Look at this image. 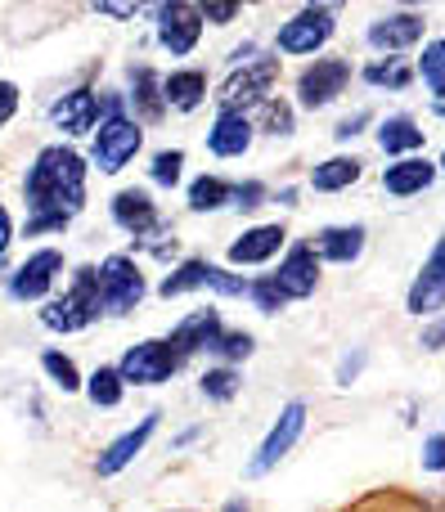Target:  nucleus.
I'll use <instances>...</instances> for the list:
<instances>
[{"label":"nucleus","mask_w":445,"mask_h":512,"mask_svg":"<svg viewBox=\"0 0 445 512\" xmlns=\"http://www.w3.org/2000/svg\"><path fill=\"white\" fill-rule=\"evenodd\" d=\"M86 203V162L72 149H45L36 167L27 171V207L32 216H54V221H72Z\"/></svg>","instance_id":"1"},{"label":"nucleus","mask_w":445,"mask_h":512,"mask_svg":"<svg viewBox=\"0 0 445 512\" xmlns=\"http://www.w3.org/2000/svg\"><path fill=\"white\" fill-rule=\"evenodd\" d=\"M95 315H99V279H95V270H77L72 288L41 310V319L54 328V333H77V328H86Z\"/></svg>","instance_id":"2"},{"label":"nucleus","mask_w":445,"mask_h":512,"mask_svg":"<svg viewBox=\"0 0 445 512\" xmlns=\"http://www.w3.org/2000/svg\"><path fill=\"white\" fill-rule=\"evenodd\" d=\"M279 81V59H252L243 68H234L221 86V113H243L252 104H266L270 86Z\"/></svg>","instance_id":"3"},{"label":"nucleus","mask_w":445,"mask_h":512,"mask_svg":"<svg viewBox=\"0 0 445 512\" xmlns=\"http://www.w3.org/2000/svg\"><path fill=\"white\" fill-rule=\"evenodd\" d=\"M95 279H99V306H104L108 315H126V310L144 297V274L135 270L131 256H108Z\"/></svg>","instance_id":"4"},{"label":"nucleus","mask_w":445,"mask_h":512,"mask_svg":"<svg viewBox=\"0 0 445 512\" xmlns=\"http://www.w3.org/2000/svg\"><path fill=\"white\" fill-rule=\"evenodd\" d=\"M176 369H180V355L171 351L167 342H140V346H131V351L122 355L117 378L135 382V387H153V382H167Z\"/></svg>","instance_id":"5"},{"label":"nucleus","mask_w":445,"mask_h":512,"mask_svg":"<svg viewBox=\"0 0 445 512\" xmlns=\"http://www.w3.org/2000/svg\"><path fill=\"white\" fill-rule=\"evenodd\" d=\"M140 126L131 122V117H104L99 122V135H95V162H99V171H122L126 162L140 153Z\"/></svg>","instance_id":"6"},{"label":"nucleus","mask_w":445,"mask_h":512,"mask_svg":"<svg viewBox=\"0 0 445 512\" xmlns=\"http://www.w3.org/2000/svg\"><path fill=\"white\" fill-rule=\"evenodd\" d=\"M329 36H333V14L324 5H311L279 27V50L284 54H315Z\"/></svg>","instance_id":"7"},{"label":"nucleus","mask_w":445,"mask_h":512,"mask_svg":"<svg viewBox=\"0 0 445 512\" xmlns=\"http://www.w3.org/2000/svg\"><path fill=\"white\" fill-rule=\"evenodd\" d=\"M302 427H306V405L302 400H293V405H284V414H279V423L270 427V436L261 441V450H257V459H252V477H261V472H270L279 459H284L288 450L297 445V436H302Z\"/></svg>","instance_id":"8"},{"label":"nucleus","mask_w":445,"mask_h":512,"mask_svg":"<svg viewBox=\"0 0 445 512\" xmlns=\"http://www.w3.org/2000/svg\"><path fill=\"white\" fill-rule=\"evenodd\" d=\"M347 81H351V63L315 59V68H306L302 81H297V95H302L306 108H324V104H333V99L347 90Z\"/></svg>","instance_id":"9"},{"label":"nucleus","mask_w":445,"mask_h":512,"mask_svg":"<svg viewBox=\"0 0 445 512\" xmlns=\"http://www.w3.org/2000/svg\"><path fill=\"white\" fill-rule=\"evenodd\" d=\"M198 32H203V14H198V5H162L158 9V36L162 45H167L171 54H189L198 41Z\"/></svg>","instance_id":"10"},{"label":"nucleus","mask_w":445,"mask_h":512,"mask_svg":"<svg viewBox=\"0 0 445 512\" xmlns=\"http://www.w3.org/2000/svg\"><path fill=\"white\" fill-rule=\"evenodd\" d=\"M275 283H279V292H284L288 301H297V297H311V292H315V283H320V256H315V248H306V243H297V248L284 256V265H279Z\"/></svg>","instance_id":"11"},{"label":"nucleus","mask_w":445,"mask_h":512,"mask_svg":"<svg viewBox=\"0 0 445 512\" xmlns=\"http://www.w3.org/2000/svg\"><path fill=\"white\" fill-rule=\"evenodd\" d=\"M113 221L122 225L126 234H135V239H153V234H158V207H153V198L140 194V189H122V194L113 198Z\"/></svg>","instance_id":"12"},{"label":"nucleus","mask_w":445,"mask_h":512,"mask_svg":"<svg viewBox=\"0 0 445 512\" xmlns=\"http://www.w3.org/2000/svg\"><path fill=\"white\" fill-rule=\"evenodd\" d=\"M441 306H445V239L437 243L432 261L423 265V274L414 279V288H410V310L414 315H437Z\"/></svg>","instance_id":"13"},{"label":"nucleus","mask_w":445,"mask_h":512,"mask_svg":"<svg viewBox=\"0 0 445 512\" xmlns=\"http://www.w3.org/2000/svg\"><path fill=\"white\" fill-rule=\"evenodd\" d=\"M419 36H423L419 14H387L369 27V45L387 50V54H401V50H410V45H419Z\"/></svg>","instance_id":"14"},{"label":"nucleus","mask_w":445,"mask_h":512,"mask_svg":"<svg viewBox=\"0 0 445 512\" xmlns=\"http://www.w3.org/2000/svg\"><path fill=\"white\" fill-rule=\"evenodd\" d=\"M63 270V256L59 252H36L27 265H18V274H14V297H23V301H36V297H45L50 292V283H54V274Z\"/></svg>","instance_id":"15"},{"label":"nucleus","mask_w":445,"mask_h":512,"mask_svg":"<svg viewBox=\"0 0 445 512\" xmlns=\"http://www.w3.org/2000/svg\"><path fill=\"white\" fill-rule=\"evenodd\" d=\"M153 427H158V414H149V418H140V427H131V432L126 436H117L113 445H108L104 454H99V477H113V472H122L126 463L135 459V454L144 450V445H149V436H153Z\"/></svg>","instance_id":"16"},{"label":"nucleus","mask_w":445,"mask_h":512,"mask_svg":"<svg viewBox=\"0 0 445 512\" xmlns=\"http://www.w3.org/2000/svg\"><path fill=\"white\" fill-rule=\"evenodd\" d=\"M248 144H252L248 113H221L216 126L207 131V149H212L216 158H239V153H248Z\"/></svg>","instance_id":"17"},{"label":"nucleus","mask_w":445,"mask_h":512,"mask_svg":"<svg viewBox=\"0 0 445 512\" xmlns=\"http://www.w3.org/2000/svg\"><path fill=\"white\" fill-rule=\"evenodd\" d=\"M216 333H221V319H216V310H194L189 319H180V328L171 333V351L185 360L189 351H203V346L216 342Z\"/></svg>","instance_id":"18"},{"label":"nucleus","mask_w":445,"mask_h":512,"mask_svg":"<svg viewBox=\"0 0 445 512\" xmlns=\"http://www.w3.org/2000/svg\"><path fill=\"white\" fill-rule=\"evenodd\" d=\"M95 117H99V99L90 90H72V95H63L54 104V126L63 135H86L95 126Z\"/></svg>","instance_id":"19"},{"label":"nucleus","mask_w":445,"mask_h":512,"mask_svg":"<svg viewBox=\"0 0 445 512\" xmlns=\"http://www.w3.org/2000/svg\"><path fill=\"white\" fill-rule=\"evenodd\" d=\"M432 180H437V167H432L428 158H401L396 167H387L383 185H387V194L410 198V194H419V189H428Z\"/></svg>","instance_id":"20"},{"label":"nucleus","mask_w":445,"mask_h":512,"mask_svg":"<svg viewBox=\"0 0 445 512\" xmlns=\"http://www.w3.org/2000/svg\"><path fill=\"white\" fill-rule=\"evenodd\" d=\"M279 248H284V230H279V225H257V230H248L230 248V261L234 265H257V261H270Z\"/></svg>","instance_id":"21"},{"label":"nucleus","mask_w":445,"mask_h":512,"mask_svg":"<svg viewBox=\"0 0 445 512\" xmlns=\"http://www.w3.org/2000/svg\"><path fill=\"white\" fill-rule=\"evenodd\" d=\"M365 252V225H333V230L320 234V243H315V256H324V261H356V256Z\"/></svg>","instance_id":"22"},{"label":"nucleus","mask_w":445,"mask_h":512,"mask_svg":"<svg viewBox=\"0 0 445 512\" xmlns=\"http://www.w3.org/2000/svg\"><path fill=\"white\" fill-rule=\"evenodd\" d=\"M203 95H207V77L203 72H171L167 81H162V104H171V108H180V113H194L198 104H203Z\"/></svg>","instance_id":"23"},{"label":"nucleus","mask_w":445,"mask_h":512,"mask_svg":"<svg viewBox=\"0 0 445 512\" xmlns=\"http://www.w3.org/2000/svg\"><path fill=\"white\" fill-rule=\"evenodd\" d=\"M356 180H360V162L356 158H329V162L315 167L311 185L324 189V194H333V189H347V185H356Z\"/></svg>","instance_id":"24"},{"label":"nucleus","mask_w":445,"mask_h":512,"mask_svg":"<svg viewBox=\"0 0 445 512\" xmlns=\"http://www.w3.org/2000/svg\"><path fill=\"white\" fill-rule=\"evenodd\" d=\"M378 144H383V153H410L423 144V131L410 117H392V122H383V131H378Z\"/></svg>","instance_id":"25"},{"label":"nucleus","mask_w":445,"mask_h":512,"mask_svg":"<svg viewBox=\"0 0 445 512\" xmlns=\"http://www.w3.org/2000/svg\"><path fill=\"white\" fill-rule=\"evenodd\" d=\"M230 194H234V185H225V180H216V176H203L189 189V207H194V212H216V207L230 203Z\"/></svg>","instance_id":"26"},{"label":"nucleus","mask_w":445,"mask_h":512,"mask_svg":"<svg viewBox=\"0 0 445 512\" xmlns=\"http://www.w3.org/2000/svg\"><path fill=\"white\" fill-rule=\"evenodd\" d=\"M207 261H185L176 274L162 279V297H180V292H194V288H207Z\"/></svg>","instance_id":"27"},{"label":"nucleus","mask_w":445,"mask_h":512,"mask_svg":"<svg viewBox=\"0 0 445 512\" xmlns=\"http://www.w3.org/2000/svg\"><path fill=\"white\" fill-rule=\"evenodd\" d=\"M131 81H135V104H140V113L144 117H162V81L153 77L149 68H135L131 72Z\"/></svg>","instance_id":"28"},{"label":"nucleus","mask_w":445,"mask_h":512,"mask_svg":"<svg viewBox=\"0 0 445 512\" xmlns=\"http://www.w3.org/2000/svg\"><path fill=\"white\" fill-rule=\"evenodd\" d=\"M410 77H414V68L405 59H378V63H369L365 68V81L369 86H392V90H401V86H410Z\"/></svg>","instance_id":"29"},{"label":"nucleus","mask_w":445,"mask_h":512,"mask_svg":"<svg viewBox=\"0 0 445 512\" xmlns=\"http://www.w3.org/2000/svg\"><path fill=\"white\" fill-rule=\"evenodd\" d=\"M90 400H95V405H117V400H122V378H117V369H95V378H90Z\"/></svg>","instance_id":"30"},{"label":"nucleus","mask_w":445,"mask_h":512,"mask_svg":"<svg viewBox=\"0 0 445 512\" xmlns=\"http://www.w3.org/2000/svg\"><path fill=\"white\" fill-rule=\"evenodd\" d=\"M419 72H423V81L432 86V95H445V41H437V45H428V50H423Z\"/></svg>","instance_id":"31"},{"label":"nucleus","mask_w":445,"mask_h":512,"mask_svg":"<svg viewBox=\"0 0 445 512\" xmlns=\"http://www.w3.org/2000/svg\"><path fill=\"white\" fill-rule=\"evenodd\" d=\"M41 364H45V373H50V378L59 382L63 391H77V387H81V373H77V364H72L68 355H59V351H45V360H41Z\"/></svg>","instance_id":"32"},{"label":"nucleus","mask_w":445,"mask_h":512,"mask_svg":"<svg viewBox=\"0 0 445 512\" xmlns=\"http://www.w3.org/2000/svg\"><path fill=\"white\" fill-rule=\"evenodd\" d=\"M207 351H216V355H225V360H248L252 355V337L248 333H216V342L207 346Z\"/></svg>","instance_id":"33"},{"label":"nucleus","mask_w":445,"mask_h":512,"mask_svg":"<svg viewBox=\"0 0 445 512\" xmlns=\"http://www.w3.org/2000/svg\"><path fill=\"white\" fill-rule=\"evenodd\" d=\"M234 391H239V378H234V369H212V373H203V396L230 400Z\"/></svg>","instance_id":"34"},{"label":"nucleus","mask_w":445,"mask_h":512,"mask_svg":"<svg viewBox=\"0 0 445 512\" xmlns=\"http://www.w3.org/2000/svg\"><path fill=\"white\" fill-rule=\"evenodd\" d=\"M248 297L257 301V306L266 310V315H275V310L288 301L284 292H279V283H275V279H257V283H248Z\"/></svg>","instance_id":"35"},{"label":"nucleus","mask_w":445,"mask_h":512,"mask_svg":"<svg viewBox=\"0 0 445 512\" xmlns=\"http://www.w3.org/2000/svg\"><path fill=\"white\" fill-rule=\"evenodd\" d=\"M180 167H185V153H180V149L158 153V158H153V180H158V185H176Z\"/></svg>","instance_id":"36"},{"label":"nucleus","mask_w":445,"mask_h":512,"mask_svg":"<svg viewBox=\"0 0 445 512\" xmlns=\"http://www.w3.org/2000/svg\"><path fill=\"white\" fill-rule=\"evenodd\" d=\"M266 131L270 135H288V131H293V108L279 104V99H266Z\"/></svg>","instance_id":"37"},{"label":"nucleus","mask_w":445,"mask_h":512,"mask_svg":"<svg viewBox=\"0 0 445 512\" xmlns=\"http://www.w3.org/2000/svg\"><path fill=\"white\" fill-rule=\"evenodd\" d=\"M423 468L428 472H445V436H432L428 450H423Z\"/></svg>","instance_id":"38"},{"label":"nucleus","mask_w":445,"mask_h":512,"mask_svg":"<svg viewBox=\"0 0 445 512\" xmlns=\"http://www.w3.org/2000/svg\"><path fill=\"white\" fill-rule=\"evenodd\" d=\"M14 113H18V90H14V81H0V126Z\"/></svg>","instance_id":"39"},{"label":"nucleus","mask_w":445,"mask_h":512,"mask_svg":"<svg viewBox=\"0 0 445 512\" xmlns=\"http://www.w3.org/2000/svg\"><path fill=\"white\" fill-rule=\"evenodd\" d=\"M234 203H239V207H261V198H266V189H261V185H234Z\"/></svg>","instance_id":"40"},{"label":"nucleus","mask_w":445,"mask_h":512,"mask_svg":"<svg viewBox=\"0 0 445 512\" xmlns=\"http://www.w3.org/2000/svg\"><path fill=\"white\" fill-rule=\"evenodd\" d=\"M198 14H203V23H230V18H239V5H203Z\"/></svg>","instance_id":"41"},{"label":"nucleus","mask_w":445,"mask_h":512,"mask_svg":"<svg viewBox=\"0 0 445 512\" xmlns=\"http://www.w3.org/2000/svg\"><path fill=\"white\" fill-rule=\"evenodd\" d=\"M104 18H135L140 14V5H117V0H104V5H95Z\"/></svg>","instance_id":"42"},{"label":"nucleus","mask_w":445,"mask_h":512,"mask_svg":"<svg viewBox=\"0 0 445 512\" xmlns=\"http://www.w3.org/2000/svg\"><path fill=\"white\" fill-rule=\"evenodd\" d=\"M423 346H428V351H441L445 346V319L441 324H432V328H423Z\"/></svg>","instance_id":"43"},{"label":"nucleus","mask_w":445,"mask_h":512,"mask_svg":"<svg viewBox=\"0 0 445 512\" xmlns=\"http://www.w3.org/2000/svg\"><path fill=\"white\" fill-rule=\"evenodd\" d=\"M68 221H54V216H32L27 221V234H45V230H63Z\"/></svg>","instance_id":"44"},{"label":"nucleus","mask_w":445,"mask_h":512,"mask_svg":"<svg viewBox=\"0 0 445 512\" xmlns=\"http://www.w3.org/2000/svg\"><path fill=\"white\" fill-rule=\"evenodd\" d=\"M369 122V113H360V117H351V122H342L338 126V140H351V135H356V126H365Z\"/></svg>","instance_id":"45"},{"label":"nucleus","mask_w":445,"mask_h":512,"mask_svg":"<svg viewBox=\"0 0 445 512\" xmlns=\"http://www.w3.org/2000/svg\"><path fill=\"white\" fill-rule=\"evenodd\" d=\"M360 364H365V355H356V360H347V364H342V373H338V378H342V382H351V378H356V369H360Z\"/></svg>","instance_id":"46"},{"label":"nucleus","mask_w":445,"mask_h":512,"mask_svg":"<svg viewBox=\"0 0 445 512\" xmlns=\"http://www.w3.org/2000/svg\"><path fill=\"white\" fill-rule=\"evenodd\" d=\"M9 248V216H5V207H0V256H5Z\"/></svg>","instance_id":"47"},{"label":"nucleus","mask_w":445,"mask_h":512,"mask_svg":"<svg viewBox=\"0 0 445 512\" xmlns=\"http://www.w3.org/2000/svg\"><path fill=\"white\" fill-rule=\"evenodd\" d=\"M432 108H437V117H445V95H432Z\"/></svg>","instance_id":"48"},{"label":"nucleus","mask_w":445,"mask_h":512,"mask_svg":"<svg viewBox=\"0 0 445 512\" xmlns=\"http://www.w3.org/2000/svg\"><path fill=\"white\" fill-rule=\"evenodd\" d=\"M225 512H243V508H239V504H230V508H225Z\"/></svg>","instance_id":"49"},{"label":"nucleus","mask_w":445,"mask_h":512,"mask_svg":"<svg viewBox=\"0 0 445 512\" xmlns=\"http://www.w3.org/2000/svg\"><path fill=\"white\" fill-rule=\"evenodd\" d=\"M441 167H445V158H441Z\"/></svg>","instance_id":"50"}]
</instances>
